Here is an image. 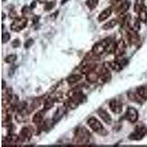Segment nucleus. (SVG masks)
I'll return each mask as SVG.
<instances>
[{
    "mask_svg": "<svg viewBox=\"0 0 147 147\" xmlns=\"http://www.w3.org/2000/svg\"><path fill=\"white\" fill-rule=\"evenodd\" d=\"M114 46H115V43L113 42V39L110 38H107L102 40V41L94 44L92 48L91 52L95 56L99 57L106 52H111L112 49L113 52Z\"/></svg>",
    "mask_w": 147,
    "mask_h": 147,
    "instance_id": "f257e3e1",
    "label": "nucleus"
},
{
    "mask_svg": "<svg viewBox=\"0 0 147 147\" xmlns=\"http://www.w3.org/2000/svg\"><path fill=\"white\" fill-rule=\"evenodd\" d=\"M90 135L85 127H78L76 129L74 138V143L77 145H85L89 142Z\"/></svg>",
    "mask_w": 147,
    "mask_h": 147,
    "instance_id": "f03ea898",
    "label": "nucleus"
},
{
    "mask_svg": "<svg viewBox=\"0 0 147 147\" xmlns=\"http://www.w3.org/2000/svg\"><path fill=\"white\" fill-rule=\"evenodd\" d=\"M88 124L92 130L100 136H105L107 135V131L104 128L102 124L95 117H90L88 119Z\"/></svg>",
    "mask_w": 147,
    "mask_h": 147,
    "instance_id": "7ed1b4c3",
    "label": "nucleus"
},
{
    "mask_svg": "<svg viewBox=\"0 0 147 147\" xmlns=\"http://www.w3.org/2000/svg\"><path fill=\"white\" fill-rule=\"evenodd\" d=\"M127 63H128V60L127 59H122V60H118L115 61H111V62H106L103 64V66L107 70L120 71L124 69V67Z\"/></svg>",
    "mask_w": 147,
    "mask_h": 147,
    "instance_id": "20e7f679",
    "label": "nucleus"
},
{
    "mask_svg": "<svg viewBox=\"0 0 147 147\" xmlns=\"http://www.w3.org/2000/svg\"><path fill=\"white\" fill-rule=\"evenodd\" d=\"M28 23V19L25 17H17L13 19V22L10 24V30L13 32H18L25 28Z\"/></svg>",
    "mask_w": 147,
    "mask_h": 147,
    "instance_id": "39448f33",
    "label": "nucleus"
},
{
    "mask_svg": "<svg viewBox=\"0 0 147 147\" xmlns=\"http://www.w3.org/2000/svg\"><path fill=\"white\" fill-rule=\"evenodd\" d=\"M147 132V129L146 126L143 124H138L136 126L135 131L128 136L129 139L132 140H140L146 136Z\"/></svg>",
    "mask_w": 147,
    "mask_h": 147,
    "instance_id": "423d86ee",
    "label": "nucleus"
},
{
    "mask_svg": "<svg viewBox=\"0 0 147 147\" xmlns=\"http://www.w3.org/2000/svg\"><path fill=\"white\" fill-rule=\"evenodd\" d=\"M127 49V44L123 39H120L116 43H115L113 49V54L115 57H121L124 55Z\"/></svg>",
    "mask_w": 147,
    "mask_h": 147,
    "instance_id": "0eeeda50",
    "label": "nucleus"
},
{
    "mask_svg": "<svg viewBox=\"0 0 147 147\" xmlns=\"http://www.w3.org/2000/svg\"><path fill=\"white\" fill-rule=\"evenodd\" d=\"M138 110L136 108L132 107H127L124 116L126 120L129 121L131 123H136L138 120Z\"/></svg>",
    "mask_w": 147,
    "mask_h": 147,
    "instance_id": "6e6552de",
    "label": "nucleus"
},
{
    "mask_svg": "<svg viewBox=\"0 0 147 147\" xmlns=\"http://www.w3.org/2000/svg\"><path fill=\"white\" fill-rule=\"evenodd\" d=\"M102 69H99L96 67L95 69L90 71V72L86 74V80L90 83H95V82H98L99 80L101 75V71H102Z\"/></svg>",
    "mask_w": 147,
    "mask_h": 147,
    "instance_id": "1a4fd4ad",
    "label": "nucleus"
},
{
    "mask_svg": "<svg viewBox=\"0 0 147 147\" xmlns=\"http://www.w3.org/2000/svg\"><path fill=\"white\" fill-rule=\"evenodd\" d=\"M127 38H128L129 42L131 44L136 45L140 40V37H139L138 31L135 30L132 28H127Z\"/></svg>",
    "mask_w": 147,
    "mask_h": 147,
    "instance_id": "9d476101",
    "label": "nucleus"
},
{
    "mask_svg": "<svg viewBox=\"0 0 147 147\" xmlns=\"http://www.w3.org/2000/svg\"><path fill=\"white\" fill-rule=\"evenodd\" d=\"M109 107H110V110L115 114L121 113L123 110V105L117 99L110 100L109 102Z\"/></svg>",
    "mask_w": 147,
    "mask_h": 147,
    "instance_id": "9b49d317",
    "label": "nucleus"
},
{
    "mask_svg": "<svg viewBox=\"0 0 147 147\" xmlns=\"http://www.w3.org/2000/svg\"><path fill=\"white\" fill-rule=\"evenodd\" d=\"M20 139L22 141H28L32 137V132L29 127H23L20 131Z\"/></svg>",
    "mask_w": 147,
    "mask_h": 147,
    "instance_id": "f8f14e48",
    "label": "nucleus"
},
{
    "mask_svg": "<svg viewBox=\"0 0 147 147\" xmlns=\"http://www.w3.org/2000/svg\"><path fill=\"white\" fill-rule=\"evenodd\" d=\"M131 3L128 0H125L123 2L119 5V7L116 8L115 10V13L119 14V15H124L126 13V12L129 10V8L130 7Z\"/></svg>",
    "mask_w": 147,
    "mask_h": 147,
    "instance_id": "ddd939ff",
    "label": "nucleus"
},
{
    "mask_svg": "<svg viewBox=\"0 0 147 147\" xmlns=\"http://www.w3.org/2000/svg\"><path fill=\"white\" fill-rule=\"evenodd\" d=\"M97 113H98V115H99V117L101 118V119H102V120L103 121L105 122L106 124H108V125H110V124H112V121H113L112 118H111V116H110V114H109L106 111V110L100 108L98 110V111H97Z\"/></svg>",
    "mask_w": 147,
    "mask_h": 147,
    "instance_id": "4468645a",
    "label": "nucleus"
},
{
    "mask_svg": "<svg viewBox=\"0 0 147 147\" xmlns=\"http://www.w3.org/2000/svg\"><path fill=\"white\" fill-rule=\"evenodd\" d=\"M65 110H66V107L65 106H62L57 109V110L55 111V114H54L53 117H52V121L54 123H57V121L62 119V117L65 115Z\"/></svg>",
    "mask_w": 147,
    "mask_h": 147,
    "instance_id": "2eb2a0df",
    "label": "nucleus"
},
{
    "mask_svg": "<svg viewBox=\"0 0 147 147\" xmlns=\"http://www.w3.org/2000/svg\"><path fill=\"white\" fill-rule=\"evenodd\" d=\"M45 110H42L37 112L32 117V122L37 125H40L44 122V115H45Z\"/></svg>",
    "mask_w": 147,
    "mask_h": 147,
    "instance_id": "dca6fc26",
    "label": "nucleus"
},
{
    "mask_svg": "<svg viewBox=\"0 0 147 147\" xmlns=\"http://www.w3.org/2000/svg\"><path fill=\"white\" fill-rule=\"evenodd\" d=\"M113 13V9L112 7H107V8L105 9L104 10H102L100 13V14L98 16V21L99 22H102L104 21L107 20V18L111 16Z\"/></svg>",
    "mask_w": 147,
    "mask_h": 147,
    "instance_id": "f3484780",
    "label": "nucleus"
},
{
    "mask_svg": "<svg viewBox=\"0 0 147 147\" xmlns=\"http://www.w3.org/2000/svg\"><path fill=\"white\" fill-rule=\"evenodd\" d=\"M5 140L7 141V143L8 144H11V145H15V144H18L19 141L21 140L20 137L15 134L10 133L7 137L5 138Z\"/></svg>",
    "mask_w": 147,
    "mask_h": 147,
    "instance_id": "a211bd4d",
    "label": "nucleus"
},
{
    "mask_svg": "<svg viewBox=\"0 0 147 147\" xmlns=\"http://www.w3.org/2000/svg\"><path fill=\"white\" fill-rule=\"evenodd\" d=\"M138 14V19L140 22L143 23H146L147 22V9L146 5L143 6L139 10V11L137 13Z\"/></svg>",
    "mask_w": 147,
    "mask_h": 147,
    "instance_id": "6ab92c4d",
    "label": "nucleus"
},
{
    "mask_svg": "<svg viewBox=\"0 0 147 147\" xmlns=\"http://www.w3.org/2000/svg\"><path fill=\"white\" fill-rule=\"evenodd\" d=\"M136 94L143 99V100H147V87L141 85L139 86L136 89Z\"/></svg>",
    "mask_w": 147,
    "mask_h": 147,
    "instance_id": "aec40b11",
    "label": "nucleus"
},
{
    "mask_svg": "<svg viewBox=\"0 0 147 147\" xmlns=\"http://www.w3.org/2000/svg\"><path fill=\"white\" fill-rule=\"evenodd\" d=\"M82 78V76L80 74H71L66 79V82H68L69 85H74V84L77 83L79 81L81 80Z\"/></svg>",
    "mask_w": 147,
    "mask_h": 147,
    "instance_id": "412c9836",
    "label": "nucleus"
},
{
    "mask_svg": "<svg viewBox=\"0 0 147 147\" xmlns=\"http://www.w3.org/2000/svg\"><path fill=\"white\" fill-rule=\"evenodd\" d=\"M55 102H56L55 97H48L44 102V110H45L46 111L48 110H50L54 106Z\"/></svg>",
    "mask_w": 147,
    "mask_h": 147,
    "instance_id": "4be33fe9",
    "label": "nucleus"
},
{
    "mask_svg": "<svg viewBox=\"0 0 147 147\" xmlns=\"http://www.w3.org/2000/svg\"><path fill=\"white\" fill-rule=\"evenodd\" d=\"M117 24H118L117 20H115V19H112V20L108 21L107 22H106V23L102 26V29L105 30H111V29L114 28L115 26L117 25Z\"/></svg>",
    "mask_w": 147,
    "mask_h": 147,
    "instance_id": "5701e85b",
    "label": "nucleus"
},
{
    "mask_svg": "<svg viewBox=\"0 0 147 147\" xmlns=\"http://www.w3.org/2000/svg\"><path fill=\"white\" fill-rule=\"evenodd\" d=\"M98 3H99V0H87L85 2V5L90 10H94L97 7Z\"/></svg>",
    "mask_w": 147,
    "mask_h": 147,
    "instance_id": "b1692460",
    "label": "nucleus"
},
{
    "mask_svg": "<svg viewBox=\"0 0 147 147\" xmlns=\"http://www.w3.org/2000/svg\"><path fill=\"white\" fill-rule=\"evenodd\" d=\"M17 60V55L12 54V55H7V57H5V61L6 63H13L16 60Z\"/></svg>",
    "mask_w": 147,
    "mask_h": 147,
    "instance_id": "393cba45",
    "label": "nucleus"
},
{
    "mask_svg": "<svg viewBox=\"0 0 147 147\" xmlns=\"http://www.w3.org/2000/svg\"><path fill=\"white\" fill-rule=\"evenodd\" d=\"M144 0H136L135 2V6H134V11L136 13H138L143 6H144Z\"/></svg>",
    "mask_w": 147,
    "mask_h": 147,
    "instance_id": "a878e982",
    "label": "nucleus"
},
{
    "mask_svg": "<svg viewBox=\"0 0 147 147\" xmlns=\"http://www.w3.org/2000/svg\"><path fill=\"white\" fill-rule=\"evenodd\" d=\"M55 5H56V1L55 0L51 1L49 2H47L45 4V6H44V9H45L46 11H49V10H51L55 7Z\"/></svg>",
    "mask_w": 147,
    "mask_h": 147,
    "instance_id": "bb28decb",
    "label": "nucleus"
},
{
    "mask_svg": "<svg viewBox=\"0 0 147 147\" xmlns=\"http://www.w3.org/2000/svg\"><path fill=\"white\" fill-rule=\"evenodd\" d=\"M2 44H5L10 40V35L9 32H2Z\"/></svg>",
    "mask_w": 147,
    "mask_h": 147,
    "instance_id": "cd10ccee",
    "label": "nucleus"
},
{
    "mask_svg": "<svg viewBox=\"0 0 147 147\" xmlns=\"http://www.w3.org/2000/svg\"><path fill=\"white\" fill-rule=\"evenodd\" d=\"M41 101L42 100L40 99V98H37V99H35V100L32 102V105H31V109L33 110L34 109L38 107L40 105V104H41Z\"/></svg>",
    "mask_w": 147,
    "mask_h": 147,
    "instance_id": "c85d7f7f",
    "label": "nucleus"
},
{
    "mask_svg": "<svg viewBox=\"0 0 147 147\" xmlns=\"http://www.w3.org/2000/svg\"><path fill=\"white\" fill-rule=\"evenodd\" d=\"M34 40L32 38H29L28 40H26V42L24 43V47H25L26 49H29L30 47H32V45L34 44Z\"/></svg>",
    "mask_w": 147,
    "mask_h": 147,
    "instance_id": "c756f323",
    "label": "nucleus"
},
{
    "mask_svg": "<svg viewBox=\"0 0 147 147\" xmlns=\"http://www.w3.org/2000/svg\"><path fill=\"white\" fill-rule=\"evenodd\" d=\"M21 46V41L18 38L14 39L13 41H12V47L13 48H18Z\"/></svg>",
    "mask_w": 147,
    "mask_h": 147,
    "instance_id": "7c9ffc66",
    "label": "nucleus"
},
{
    "mask_svg": "<svg viewBox=\"0 0 147 147\" xmlns=\"http://www.w3.org/2000/svg\"><path fill=\"white\" fill-rule=\"evenodd\" d=\"M30 10H32V8L30 7H28V6H24V7H22V13L23 14H27L29 13L30 12Z\"/></svg>",
    "mask_w": 147,
    "mask_h": 147,
    "instance_id": "2f4dec72",
    "label": "nucleus"
},
{
    "mask_svg": "<svg viewBox=\"0 0 147 147\" xmlns=\"http://www.w3.org/2000/svg\"><path fill=\"white\" fill-rule=\"evenodd\" d=\"M36 7V1H33V2L31 3V5H30V7L32 9L35 8V7Z\"/></svg>",
    "mask_w": 147,
    "mask_h": 147,
    "instance_id": "473e14b6",
    "label": "nucleus"
},
{
    "mask_svg": "<svg viewBox=\"0 0 147 147\" xmlns=\"http://www.w3.org/2000/svg\"><path fill=\"white\" fill-rule=\"evenodd\" d=\"M69 0H62V1H61V5H65V4L66 3V2H69Z\"/></svg>",
    "mask_w": 147,
    "mask_h": 147,
    "instance_id": "72a5a7b5",
    "label": "nucleus"
},
{
    "mask_svg": "<svg viewBox=\"0 0 147 147\" xmlns=\"http://www.w3.org/2000/svg\"><path fill=\"white\" fill-rule=\"evenodd\" d=\"M37 1H38L40 3H47V0H37Z\"/></svg>",
    "mask_w": 147,
    "mask_h": 147,
    "instance_id": "f704fd0d",
    "label": "nucleus"
},
{
    "mask_svg": "<svg viewBox=\"0 0 147 147\" xmlns=\"http://www.w3.org/2000/svg\"><path fill=\"white\" fill-rule=\"evenodd\" d=\"M5 13H2V21H3L4 19H5Z\"/></svg>",
    "mask_w": 147,
    "mask_h": 147,
    "instance_id": "c9c22d12",
    "label": "nucleus"
},
{
    "mask_svg": "<svg viewBox=\"0 0 147 147\" xmlns=\"http://www.w3.org/2000/svg\"><path fill=\"white\" fill-rule=\"evenodd\" d=\"M2 1H3V2H4V1H5V0H2Z\"/></svg>",
    "mask_w": 147,
    "mask_h": 147,
    "instance_id": "e433bc0d",
    "label": "nucleus"
}]
</instances>
